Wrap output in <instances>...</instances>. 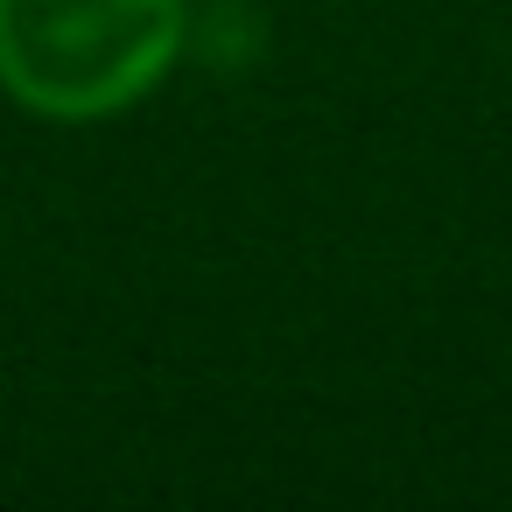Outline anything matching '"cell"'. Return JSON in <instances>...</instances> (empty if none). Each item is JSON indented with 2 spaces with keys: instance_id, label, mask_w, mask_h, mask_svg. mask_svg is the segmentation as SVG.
Instances as JSON below:
<instances>
[{
  "instance_id": "obj_1",
  "label": "cell",
  "mask_w": 512,
  "mask_h": 512,
  "mask_svg": "<svg viewBox=\"0 0 512 512\" xmlns=\"http://www.w3.org/2000/svg\"><path fill=\"white\" fill-rule=\"evenodd\" d=\"M183 0H0V85L43 120H106L162 85Z\"/></svg>"
}]
</instances>
